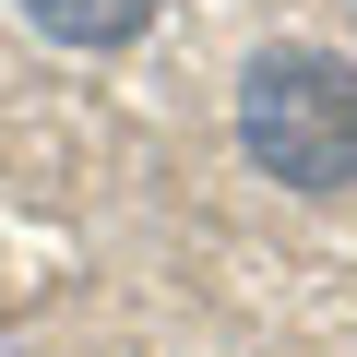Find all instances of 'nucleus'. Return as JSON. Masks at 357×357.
I'll return each instance as SVG.
<instances>
[{
	"label": "nucleus",
	"mask_w": 357,
	"mask_h": 357,
	"mask_svg": "<svg viewBox=\"0 0 357 357\" xmlns=\"http://www.w3.org/2000/svg\"><path fill=\"white\" fill-rule=\"evenodd\" d=\"M238 143L286 191H357V60L333 48H262L238 72Z\"/></svg>",
	"instance_id": "nucleus-1"
},
{
	"label": "nucleus",
	"mask_w": 357,
	"mask_h": 357,
	"mask_svg": "<svg viewBox=\"0 0 357 357\" xmlns=\"http://www.w3.org/2000/svg\"><path fill=\"white\" fill-rule=\"evenodd\" d=\"M13 13H24L48 48H131L167 0H13Z\"/></svg>",
	"instance_id": "nucleus-2"
}]
</instances>
